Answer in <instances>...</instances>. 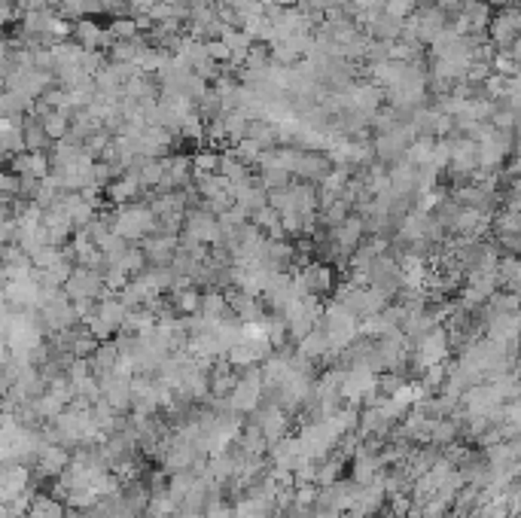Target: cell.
Instances as JSON below:
<instances>
[{
    "instance_id": "7a4b0ae2",
    "label": "cell",
    "mask_w": 521,
    "mask_h": 518,
    "mask_svg": "<svg viewBox=\"0 0 521 518\" xmlns=\"http://www.w3.org/2000/svg\"><path fill=\"white\" fill-rule=\"evenodd\" d=\"M98 290H101V278L95 271H89V269L74 271L67 278V293L74 299H91V296H98Z\"/></svg>"
},
{
    "instance_id": "52a82bcc",
    "label": "cell",
    "mask_w": 521,
    "mask_h": 518,
    "mask_svg": "<svg viewBox=\"0 0 521 518\" xmlns=\"http://www.w3.org/2000/svg\"><path fill=\"white\" fill-rule=\"evenodd\" d=\"M30 4H40V0H30Z\"/></svg>"
},
{
    "instance_id": "3957f363",
    "label": "cell",
    "mask_w": 521,
    "mask_h": 518,
    "mask_svg": "<svg viewBox=\"0 0 521 518\" xmlns=\"http://www.w3.org/2000/svg\"><path fill=\"white\" fill-rule=\"evenodd\" d=\"M189 232H196V241H213L220 235V226L208 213H196V217H189Z\"/></svg>"
},
{
    "instance_id": "8992f818",
    "label": "cell",
    "mask_w": 521,
    "mask_h": 518,
    "mask_svg": "<svg viewBox=\"0 0 521 518\" xmlns=\"http://www.w3.org/2000/svg\"><path fill=\"white\" fill-rule=\"evenodd\" d=\"M40 461H43V470H58V466L65 463V454H61L58 449H46Z\"/></svg>"
},
{
    "instance_id": "277c9868",
    "label": "cell",
    "mask_w": 521,
    "mask_h": 518,
    "mask_svg": "<svg viewBox=\"0 0 521 518\" xmlns=\"http://www.w3.org/2000/svg\"><path fill=\"white\" fill-rule=\"evenodd\" d=\"M372 390V375L366 372V369H357V372H351L347 375V381L342 384V393L344 396H363V393H369Z\"/></svg>"
},
{
    "instance_id": "5b68a950",
    "label": "cell",
    "mask_w": 521,
    "mask_h": 518,
    "mask_svg": "<svg viewBox=\"0 0 521 518\" xmlns=\"http://www.w3.org/2000/svg\"><path fill=\"white\" fill-rule=\"evenodd\" d=\"M232 400H235V405H238V409H253V405H257V400H259V381L250 378V381L238 384Z\"/></svg>"
},
{
    "instance_id": "6da1fadb",
    "label": "cell",
    "mask_w": 521,
    "mask_h": 518,
    "mask_svg": "<svg viewBox=\"0 0 521 518\" xmlns=\"http://www.w3.org/2000/svg\"><path fill=\"white\" fill-rule=\"evenodd\" d=\"M150 223H152V217H150L147 208H125L116 217L113 229H116V235H122V238H140V235H147Z\"/></svg>"
}]
</instances>
